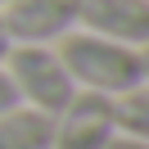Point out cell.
<instances>
[{
    "mask_svg": "<svg viewBox=\"0 0 149 149\" xmlns=\"http://www.w3.org/2000/svg\"><path fill=\"white\" fill-rule=\"evenodd\" d=\"M54 54L63 59L72 81H81L86 91H100V95L136 91L149 77V63H145L140 45H122V41L95 36V32H63Z\"/></svg>",
    "mask_w": 149,
    "mask_h": 149,
    "instance_id": "cell-1",
    "label": "cell"
},
{
    "mask_svg": "<svg viewBox=\"0 0 149 149\" xmlns=\"http://www.w3.org/2000/svg\"><path fill=\"white\" fill-rule=\"evenodd\" d=\"M5 72H9L14 91H18V104L50 113V118L77 95V81L68 77L63 59L45 45H14L5 54Z\"/></svg>",
    "mask_w": 149,
    "mask_h": 149,
    "instance_id": "cell-2",
    "label": "cell"
},
{
    "mask_svg": "<svg viewBox=\"0 0 149 149\" xmlns=\"http://www.w3.org/2000/svg\"><path fill=\"white\" fill-rule=\"evenodd\" d=\"M113 136H118V127H113V95L77 91L54 113V140H50V149H104Z\"/></svg>",
    "mask_w": 149,
    "mask_h": 149,
    "instance_id": "cell-3",
    "label": "cell"
},
{
    "mask_svg": "<svg viewBox=\"0 0 149 149\" xmlns=\"http://www.w3.org/2000/svg\"><path fill=\"white\" fill-rule=\"evenodd\" d=\"M81 0H5V27L18 45H45L77 27Z\"/></svg>",
    "mask_w": 149,
    "mask_h": 149,
    "instance_id": "cell-4",
    "label": "cell"
},
{
    "mask_svg": "<svg viewBox=\"0 0 149 149\" xmlns=\"http://www.w3.org/2000/svg\"><path fill=\"white\" fill-rule=\"evenodd\" d=\"M77 23L95 36L122 41V45H145L149 41V0H81Z\"/></svg>",
    "mask_w": 149,
    "mask_h": 149,
    "instance_id": "cell-5",
    "label": "cell"
},
{
    "mask_svg": "<svg viewBox=\"0 0 149 149\" xmlns=\"http://www.w3.org/2000/svg\"><path fill=\"white\" fill-rule=\"evenodd\" d=\"M54 140V118L36 109H9L0 113V149H50Z\"/></svg>",
    "mask_w": 149,
    "mask_h": 149,
    "instance_id": "cell-6",
    "label": "cell"
},
{
    "mask_svg": "<svg viewBox=\"0 0 149 149\" xmlns=\"http://www.w3.org/2000/svg\"><path fill=\"white\" fill-rule=\"evenodd\" d=\"M113 127H118V136H131V140L149 136V91L145 86L113 95Z\"/></svg>",
    "mask_w": 149,
    "mask_h": 149,
    "instance_id": "cell-7",
    "label": "cell"
},
{
    "mask_svg": "<svg viewBox=\"0 0 149 149\" xmlns=\"http://www.w3.org/2000/svg\"><path fill=\"white\" fill-rule=\"evenodd\" d=\"M9 109H18V91H14L9 72L0 68V113H9Z\"/></svg>",
    "mask_w": 149,
    "mask_h": 149,
    "instance_id": "cell-8",
    "label": "cell"
},
{
    "mask_svg": "<svg viewBox=\"0 0 149 149\" xmlns=\"http://www.w3.org/2000/svg\"><path fill=\"white\" fill-rule=\"evenodd\" d=\"M104 149H145V140H131V136H113Z\"/></svg>",
    "mask_w": 149,
    "mask_h": 149,
    "instance_id": "cell-9",
    "label": "cell"
},
{
    "mask_svg": "<svg viewBox=\"0 0 149 149\" xmlns=\"http://www.w3.org/2000/svg\"><path fill=\"white\" fill-rule=\"evenodd\" d=\"M9 50H14V36H9V27H5V14H0V63H5Z\"/></svg>",
    "mask_w": 149,
    "mask_h": 149,
    "instance_id": "cell-10",
    "label": "cell"
},
{
    "mask_svg": "<svg viewBox=\"0 0 149 149\" xmlns=\"http://www.w3.org/2000/svg\"><path fill=\"white\" fill-rule=\"evenodd\" d=\"M0 5H5V0H0Z\"/></svg>",
    "mask_w": 149,
    "mask_h": 149,
    "instance_id": "cell-11",
    "label": "cell"
}]
</instances>
